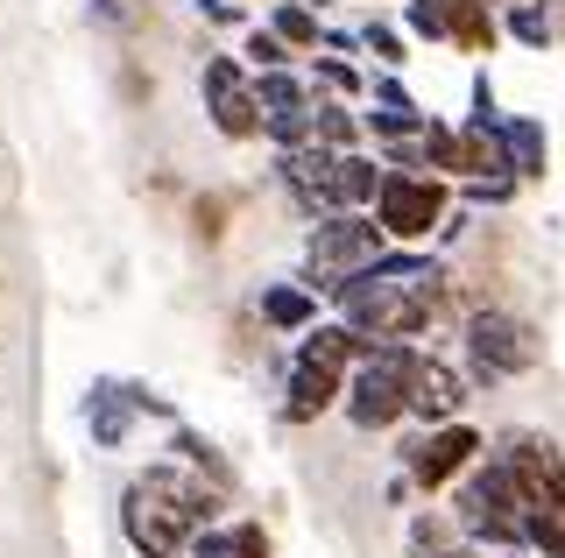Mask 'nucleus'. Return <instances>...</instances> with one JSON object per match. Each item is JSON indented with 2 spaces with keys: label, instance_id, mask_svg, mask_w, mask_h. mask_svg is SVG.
I'll use <instances>...</instances> for the list:
<instances>
[{
  "label": "nucleus",
  "instance_id": "6ab92c4d",
  "mask_svg": "<svg viewBox=\"0 0 565 558\" xmlns=\"http://www.w3.org/2000/svg\"><path fill=\"white\" fill-rule=\"evenodd\" d=\"M375 184H382V170L367 163V155H353V149H340V163H332V205H367L375 198Z\"/></svg>",
  "mask_w": 565,
  "mask_h": 558
},
{
  "label": "nucleus",
  "instance_id": "1a4fd4ad",
  "mask_svg": "<svg viewBox=\"0 0 565 558\" xmlns=\"http://www.w3.org/2000/svg\"><path fill=\"white\" fill-rule=\"evenodd\" d=\"M473 452H481V431L473 425H431L424 439L403 446V466H411L417 487H446L473 466Z\"/></svg>",
  "mask_w": 565,
  "mask_h": 558
},
{
  "label": "nucleus",
  "instance_id": "0eeeda50",
  "mask_svg": "<svg viewBox=\"0 0 565 558\" xmlns=\"http://www.w3.org/2000/svg\"><path fill=\"white\" fill-rule=\"evenodd\" d=\"M459 523H467L473 537H488V545H502V551H516L523 545V530H530V509L516 502V487H509L502 466H467V481H459Z\"/></svg>",
  "mask_w": 565,
  "mask_h": 558
},
{
  "label": "nucleus",
  "instance_id": "c756f323",
  "mask_svg": "<svg viewBox=\"0 0 565 558\" xmlns=\"http://www.w3.org/2000/svg\"><path fill=\"white\" fill-rule=\"evenodd\" d=\"M199 234H205V240H212V234H220V198H212V205L199 198Z\"/></svg>",
  "mask_w": 565,
  "mask_h": 558
},
{
  "label": "nucleus",
  "instance_id": "dca6fc26",
  "mask_svg": "<svg viewBox=\"0 0 565 558\" xmlns=\"http://www.w3.org/2000/svg\"><path fill=\"white\" fill-rule=\"evenodd\" d=\"M191 558H269V537H262V523H234V530H199V537H191Z\"/></svg>",
  "mask_w": 565,
  "mask_h": 558
},
{
  "label": "nucleus",
  "instance_id": "393cba45",
  "mask_svg": "<svg viewBox=\"0 0 565 558\" xmlns=\"http://www.w3.org/2000/svg\"><path fill=\"white\" fill-rule=\"evenodd\" d=\"M403 22L417 29V36H446V0H411V8H403Z\"/></svg>",
  "mask_w": 565,
  "mask_h": 558
},
{
  "label": "nucleus",
  "instance_id": "a878e982",
  "mask_svg": "<svg viewBox=\"0 0 565 558\" xmlns=\"http://www.w3.org/2000/svg\"><path fill=\"white\" fill-rule=\"evenodd\" d=\"M361 43H367V50H375V57H382V64H403V43H396V29H382V22H367V29H361Z\"/></svg>",
  "mask_w": 565,
  "mask_h": 558
},
{
  "label": "nucleus",
  "instance_id": "423d86ee",
  "mask_svg": "<svg viewBox=\"0 0 565 558\" xmlns=\"http://www.w3.org/2000/svg\"><path fill=\"white\" fill-rule=\"evenodd\" d=\"M467 354H473V375L481 382H509V375H530L544 361V333L530 319H516V311H473Z\"/></svg>",
  "mask_w": 565,
  "mask_h": 558
},
{
  "label": "nucleus",
  "instance_id": "20e7f679",
  "mask_svg": "<svg viewBox=\"0 0 565 558\" xmlns=\"http://www.w3.org/2000/svg\"><path fill=\"white\" fill-rule=\"evenodd\" d=\"M382 255V226L375 219H361V213H326L311 226V240H305V290L318 298V290H340L353 269H367V261Z\"/></svg>",
  "mask_w": 565,
  "mask_h": 558
},
{
  "label": "nucleus",
  "instance_id": "f03ea898",
  "mask_svg": "<svg viewBox=\"0 0 565 558\" xmlns=\"http://www.w3.org/2000/svg\"><path fill=\"white\" fill-rule=\"evenodd\" d=\"M212 516H220V487H205V474L184 466H149L120 495V523L141 558H177L199 530H212Z\"/></svg>",
  "mask_w": 565,
  "mask_h": 558
},
{
  "label": "nucleus",
  "instance_id": "f8f14e48",
  "mask_svg": "<svg viewBox=\"0 0 565 558\" xmlns=\"http://www.w3.org/2000/svg\"><path fill=\"white\" fill-rule=\"evenodd\" d=\"M332 163H340V149H318V142H297V149H282V163H276L282 191H290V198L305 205L311 219L340 213V205H332Z\"/></svg>",
  "mask_w": 565,
  "mask_h": 558
},
{
  "label": "nucleus",
  "instance_id": "c85d7f7f",
  "mask_svg": "<svg viewBox=\"0 0 565 558\" xmlns=\"http://www.w3.org/2000/svg\"><path fill=\"white\" fill-rule=\"evenodd\" d=\"M199 14H205V22H241L234 0H199Z\"/></svg>",
  "mask_w": 565,
  "mask_h": 558
},
{
  "label": "nucleus",
  "instance_id": "6e6552de",
  "mask_svg": "<svg viewBox=\"0 0 565 558\" xmlns=\"http://www.w3.org/2000/svg\"><path fill=\"white\" fill-rule=\"evenodd\" d=\"M446 219V184L431 170H382L375 184V226L388 240H424Z\"/></svg>",
  "mask_w": 565,
  "mask_h": 558
},
{
  "label": "nucleus",
  "instance_id": "9b49d317",
  "mask_svg": "<svg viewBox=\"0 0 565 558\" xmlns=\"http://www.w3.org/2000/svg\"><path fill=\"white\" fill-rule=\"evenodd\" d=\"M459 410H467V382H459L446 361L417 354V368H411V396H403V417H417V425L431 431V425H459Z\"/></svg>",
  "mask_w": 565,
  "mask_h": 558
},
{
  "label": "nucleus",
  "instance_id": "cd10ccee",
  "mask_svg": "<svg viewBox=\"0 0 565 558\" xmlns=\"http://www.w3.org/2000/svg\"><path fill=\"white\" fill-rule=\"evenodd\" d=\"M318 78H326L332 93H361V72H347V64H332V57L318 64Z\"/></svg>",
  "mask_w": 565,
  "mask_h": 558
},
{
  "label": "nucleus",
  "instance_id": "9d476101",
  "mask_svg": "<svg viewBox=\"0 0 565 558\" xmlns=\"http://www.w3.org/2000/svg\"><path fill=\"white\" fill-rule=\"evenodd\" d=\"M205 114L212 128L226 135V142H247V135H262V114H255V85H247V72L234 57H205Z\"/></svg>",
  "mask_w": 565,
  "mask_h": 558
},
{
  "label": "nucleus",
  "instance_id": "4be33fe9",
  "mask_svg": "<svg viewBox=\"0 0 565 558\" xmlns=\"http://www.w3.org/2000/svg\"><path fill=\"white\" fill-rule=\"evenodd\" d=\"M177 452H184V466H191V474H212V487H234V474H226V460L212 452V439H199V431H184V425H177Z\"/></svg>",
  "mask_w": 565,
  "mask_h": 558
},
{
  "label": "nucleus",
  "instance_id": "bb28decb",
  "mask_svg": "<svg viewBox=\"0 0 565 558\" xmlns=\"http://www.w3.org/2000/svg\"><path fill=\"white\" fill-rule=\"evenodd\" d=\"M375 99H382V114H417V99L403 93L396 78H375Z\"/></svg>",
  "mask_w": 565,
  "mask_h": 558
},
{
  "label": "nucleus",
  "instance_id": "7ed1b4c3",
  "mask_svg": "<svg viewBox=\"0 0 565 558\" xmlns=\"http://www.w3.org/2000/svg\"><path fill=\"white\" fill-rule=\"evenodd\" d=\"M411 368H417L411 340H361V368H353V382H340L353 425H361V431H388V425H396L403 396H411Z\"/></svg>",
  "mask_w": 565,
  "mask_h": 558
},
{
  "label": "nucleus",
  "instance_id": "39448f33",
  "mask_svg": "<svg viewBox=\"0 0 565 558\" xmlns=\"http://www.w3.org/2000/svg\"><path fill=\"white\" fill-rule=\"evenodd\" d=\"M494 466L509 474V487H516V502L530 516H565V452L544 431H509Z\"/></svg>",
  "mask_w": 565,
  "mask_h": 558
},
{
  "label": "nucleus",
  "instance_id": "aec40b11",
  "mask_svg": "<svg viewBox=\"0 0 565 558\" xmlns=\"http://www.w3.org/2000/svg\"><path fill=\"white\" fill-rule=\"evenodd\" d=\"M262 319L282 325V333H305V325L318 319V298L297 290V283H276V290H262Z\"/></svg>",
  "mask_w": 565,
  "mask_h": 558
},
{
  "label": "nucleus",
  "instance_id": "a211bd4d",
  "mask_svg": "<svg viewBox=\"0 0 565 558\" xmlns=\"http://www.w3.org/2000/svg\"><path fill=\"white\" fill-rule=\"evenodd\" d=\"M297 361H318V368L347 375V361H361V333H347V325H311L305 346H297Z\"/></svg>",
  "mask_w": 565,
  "mask_h": 558
},
{
  "label": "nucleus",
  "instance_id": "2eb2a0df",
  "mask_svg": "<svg viewBox=\"0 0 565 558\" xmlns=\"http://www.w3.org/2000/svg\"><path fill=\"white\" fill-rule=\"evenodd\" d=\"M502 170L509 178H544V155H552V142H544L537 120H502Z\"/></svg>",
  "mask_w": 565,
  "mask_h": 558
},
{
  "label": "nucleus",
  "instance_id": "ddd939ff",
  "mask_svg": "<svg viewBox=\"0 0 565 558\" xmlns=\"http://www.w3.org/2000/svg\"><path fill=\"white\" fill-rule=\"evenodd\" d=\"M332 404H340V368L297 361V368H290V396H282V417H290V425H318Z\"/></svg>",
  "mask_w": 565,
  "mask_h": 558
},
{
  "label": "nucleus",
  "instance_id": "f3484780",
  "mask_svg": "<svg viewBox=\"0 0 565 558\" xmlns=\"http://www.w3.org/2000/svg\"><path fill=\"white\" fill-rule=\"evenodd\" d=\"M446 36L459 50H494V14H488V0H446Z\"/></svg>",
  "mask_w": 565,
  "mask_h": 558
},
{
  "label": "nucleus",
  "instance_id": "f257e3e1",
  "mask_svg": "<svg viewBox=\"0 0 565 558\" xmlns=\"http://www.w3.org/2000/svg\"><path fill=\"white\" fill-rule=\"evenodd\" d=\"M340 311H347V333L361 340H411L438 319L446 304V269L431 255H375L367 269H353L340 290Z\"/></svg>",
  "mask_w": 565,
  "mask_h": 558
},
{
  "label": "nucleus",
  "instance_id": "7c9ffc66",
  "mask_svg": "<svg viewBox=\"0 0 565 558\" xmlns=\"http://www.w3.org/2000/svg\"><path fill=\"white\" fill-rule=\"evenodd\" d=\"M502 558H523V551H502Z\"/></svg>",
  "mask_w": 565,
  "mask_h": 558
},
{
  "label": "nucleus",
  "instance_id": "4468645a",
  "mask_svg": "<svg viewBox=\"0 0 565 558\" xmlns=\"http://www.w3.org/2000/svg\"><path fill=\"white\" fill-rule=\"evenodd\" d=\"M85 425H93L99 446H128V431H135L128 382H93V396H85Z\"/></svg>",
  "mask_w": 565,
  "mask_h": 558
},
{
  "label": "nucleus",
  "instance_id": "412c9836",
  "mask_svg": "<svg viewBox=\"0 0 565 558\" xmlns=\"http://www.w3.org/2000/svg\"><path fill=\"white\" fill-rule=\"evenodd\" d=\"M269 36H276L282 50H311V43H318V14L305 8V0H282L276 22H269Z\"/></svg>",
  "mask_w": 565,
  "mask_h": 558
},
{
  "label": "nucleus",
  "instance_id": "b1692460",
  "mask_svg": "<svg viewBox=\"0 0 565 558\" xmlns=\"http://www.w3.org/2000/svg\"><path fill=\"white\" fill-rule=\"evenodd\" d=\"M247 57H255V72H282V64H290L297 50H282L269 29H247Z\"/></svg>",
  "mask_w": 565,
  "mask_h": 558
},
{
  "label": "nucleus",
  "instance_id": "5701e85b",
  "mask_svg": "<svg viewBox=\"0 0 565 558\" xmlns=\"http://www.w3.org/2000/svg\"><path fill=\"white\" fill-rule=\"evenodd\" d=\"M509 36H516V43H530V50H544V43H552V22H544V8H530V0H516V8H509Z\"/></svg>",
  "mask_w": 565,
  "mask_h": 558
}]
</instances>
